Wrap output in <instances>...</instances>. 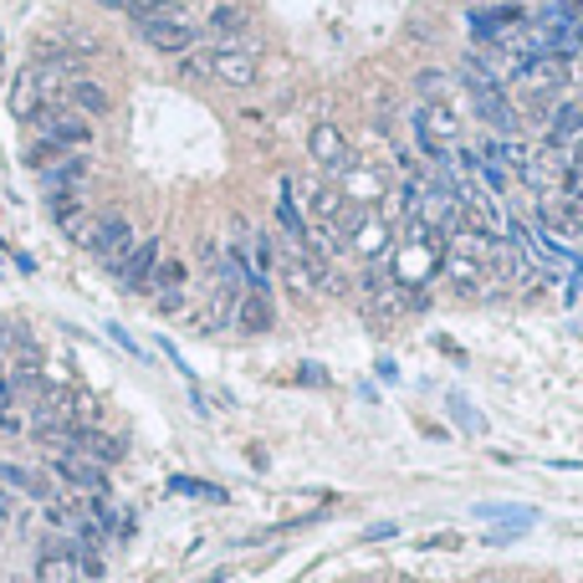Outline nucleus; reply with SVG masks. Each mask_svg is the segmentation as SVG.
I'll list each match as a JSON object with an SVG mask.
<instances>
[{"label":"nucleus","instance_id":"obj_16","mask_svg":"<svg viewBox=\"0 0 583 583\" xmlns=\"http://www.w3.org/2000/svg\"><path fill=\"white\" fill-rule=\"evenodd\" d=\"M236 323L246 333H267L271 328V298H267V292H246L240 307H236Z\"/></svg>","mask_w":583,"mask_h":583},{"label":"nucleus","instance_id":"obj_21","mask_svg":"<svg viewBox=\"0 0 583 583\" xmlns=\"http://www.w3.org/2000/svg\"><path fill=\"white\" fill-rule=\"evenodd\" d=\"M180 72L184 77H194V82H200V77H210V52H184V61H180Z\"/></svg>","mask_w":583,"mask_h":583},{"label":"nucleus","instance_id":"obj_5","mask_svg":"<svg viewBox=\"0 0 583 583\" xmlns=\"http://www.w3.org/2000/svg\"><path fill=\"white\" fill-rule=\"evenodd\" d=\"M210 82L251 88L256 82V52H246V46H215V52H210Z\"/></svg>","mask_w":583,"mask_h":583},{"label":"nucleus","instance_id":"obj_2","mask_svg":"<svg viewBox=\"0 0 583 583\" xmlns=\"http://www.w3.org/2000/svg\"><path fill=\"white\" fill-rule=\"evenodd\" d=\"M435 256H440V246H435V231L425 221L410 225V240L400 246V256H394V282L400 287H415L430 277L435 267Z\"/></svg>","mask_w":583,"mask_h":583},{"label":"nucleus","instance_id":"obj_22","mask_svg":"<svg viewBox=\"0 0 583 583\" xmlns=\"http://www.w3.org/2000/svg\"><path fill=\"white\" fill-rule=\"evenodd\" d=\"M0 523H21V512H15V496L0 492Z\"/></svg>","mask_w":583,"mask_h":583},{"label":"nucleus","instance_id":"obj_8","mask_svg":"<svg viewBox=\"0 0 583 583\" xmlns=\"http://www.w3.org/2000/svg\"><path fill=\"white\" fill-rule=\"evenodd\" d=\"M52 471H57V481H67L72 492H88V496H103L108 492V477H103V466L88 461V456H57L52 461Z\"/></svg>","mask_w":583,"mask_h":583},{"label":"nucleus","instance_id":"obj_3","mask_svg":"<svg viewBox=\"0 0 583 583\" xmlns=\"http://www.w3.org/2000/svg\"><path fill=\"white\" fill-rule=\"evenodd\" d=\"M36 128H42V138H52V144H61V149H82V144H92V123L77 113V108H36Z\"/></svg>","mask_w":583,"mask_h":583},{"label":"nucleus","instance_id":"obj_9","mask_svg":"<svg viewBox=\"0 0 583 583\" xmlns=\"http://www.w3.org/2000/svg\"><path fill=\"white\" fill-rule=\"evenodd\" d=\"M123 440L119 435H108V430H98V425H77V456H88V461H98V466H113V461H123Z\"/></svg>","mask_w":583,"mask_h":583},{"label":"nucleus","instance_id":"obj_24","mask_svg":"<svg viewBox=\"0 0 583 583\" xmlns=\"http://www.w3.org/2000/svg\"><path fill=\"white\" fill-rule=\"evenodd\" d=\"M98 5H113V11H128L134 0H98Z\"/></svg>","mask_w":583,"mask_h":583},{"label":"nucleus","instance_id":"obj_10","mask_svg":"<svg viewBox=\"0 0 583 583\" xmlns=\"http://www.w3.org/2000/svg\"><path fill=\"white\" fill-rule=\"evenodd\" d=\"M313 159L317 165H328V169H338V175L354 169V159H348V149H344V134H338L333 123H317L313 128Z\"/></svg>","mask_w":583,"mask_h":583},{"label":"nucleus","instance_id":"obj_7","mask_svg":"<svg viewBox=\"0 0 583 583\" xmlns=\"http://www.w3.org/2000/svg\"><path fill=\"white\" fill-rule=\"evenodd\" d=\"M134 26L154 52H169V57H184V52L200 42V31H194L190 21H134Z\"/></svg>","mask_w":583,"mask_h":583},{"label":"nucleus","instance_id":"obj_15","mask_svg":"<svg viewBox=\"0 0 583 583\" xmlns=\"http://www.w3.org/2000/svg\"><path fill=\"white\" fill-rule=\"evenodd\" d=\"M36 175H42L52 190H67V184H77L82 175H88V159H77V154L67 149V154H57V159H52L46 169H36Z\"/></svg>","mask_w":583,"mask_h":583},{"label":"nucleus","instance_id":"obj_19","mask_svg":"<svg viewBox=\"0 0 583 583\" xmlns=\"http://www.w3.org/2000/svg\"><path fill=\"white\" fill-rule=\"evenodd\" d=\"M210 31L215 36H236V31H246V11L240 5H221V11L210 15Z\"/></svg>","mask_w":583,"mask_h":583},{"label":"nucleus","instance_id":"obj_12","mask_svg":"<svg viewBox=\"0 0 583 583\" xmlns=\"http://www.w3.org/2000/svg\"><path fill=\"white\" fill-rule=\"evenodd\" d=\"M0 486L15 496H36V502H52V486H46L42 471H26V466H11L0 461Z\"/></svg>","mask_w":583,"mask_h":583},{"label":"nucleus","instance_id":"obj_4","mask_svg":"<svg viewBox=\"0 0 583 583\" xmlns=\"http://www.w3.org/2000/svg\"><path fill=\"white\" fill-rule=\"evenodd\" d=\"M517 175H523V180L532 184V190H538L542 200H553V194L563 190V184H569L573 169L563 165V159H558L553 144H542V149H527V159H523V169H517Z\"/></svg>","mask_w":583,"mask_h":583},{"label":"nucleus","instance_id":"obj_20","mask_svg":"<svg viewBox=\"0 0 583 583\" xmlns=\"http://www.w3.org/2000/svg\"><path fill=\"white\" fill-rule=\"evenodd\" d=\"M154 287H159V292H184V261H165V256H159Z\"/></svg>","mask_w":583,"mask_h":583},{"label":"nucleus","instance_id":"obj_13","mask_svg":"<svg viewBox=\"0 0 583 583\" xmlns=\"http://www.w3.org/2000/svg\"><path fill=\"white\" fill-rule=\"evenodd\" d=\"M419 98L425 103H440V108H456L461 113V82L456 77H446V72H419Z\"/></svg>","mask_w":583,"mask_h":583},{"label":"nucleus","instance_id":"obj_1","mask_svg":"<svg viewBox=\"0 0 583 583\" xmlns=\"http://www.w3.org/2000/svg\"><path fill=\"white\" fill-rule=\"evenodd\" d=\"M72 240L82 246V251L98 256L103 267H113V271H119L123 256L134 251V231H128V221H123V215H88V221H82V231H77Z\"/></svg>","mask_w":583,"mask_h":583},{"label":"nucleus","instance_id":"obj_17","mask_svg":"<svg viewBox=\"0 0 583 583\" xmlns=\"http://www.w3.org/2000/svg\"><path fill=\"white\" fill-rule=\"evenodd\" d=\"M11 108H15V119H36V108H42V88H36V67H26V72L15 77Z\"/></svg>","mask_w":583,"mask_h":583},{"label":"nucleus","instance_id":"obj_25","mask_svg":"<svg viewBox=\"0 0 583 583\" xmlns=\"http://www.w3.org/2000/svg\"><path fill=\"white\" fill-rule=\"evenodd\" d=\"M477 583H496V579H492V573H481V579H477Z\"/></svg>","mask_w":583,"mask_h":583},{"label":"nucleus","instance_id":"obj_18","mask_svg":"<svg viewBox=\"0 0 583 583\" xmlns=\"http://www.w3.org/2000/svg\"><path fill=\"white\" fill-rule=\"evenodd\" d=\"M277 221H282V231H287V240H292V246H302V240H307V225H302V215H298L292 184H282V200H277Z\"/></svg>","mask_w":583,"mask_h":583},{"label":"nucleus","instance_id":"obj_11","mask_svg":"<svg viewBox=\"0 0 583 583\" xmlns=\"http://www.w3.org/2000/svg\"><path fill=\"white\" fill-rule=\"evenodd\" d=\"M67 103H72L82 119H103L108 108H113V98H108L92 77H72V82H67Z\"/></svg>","mask_w":583,"mask_h":583},{"label":"nucleus","instance_id":"obj_14","mask_svg":"<svg viewBox=\"0 0 583 583\" xmlns=\"http://www.w3.org/2000/svg\"><path fill=\"white\" fill-rule=\"evenodd\" d=\"M36 583H77V553L46 548V553L36 558Z\"/></svg>","mask_w":583,"mask_h":583},{"label":"nucleus","instance_id":"obj_23","mask_svg":"<svg viewBox=\"0 0 583 583\" xmlns=\"http://www.w3.org/2000/svg\"><path fill=\"white\" fill-rule=\"evenodd\" d=\"M108 333H113V344H123V348H128V354H138V359H144V348H138L134 338H128V333L119 328V323H113V328H108Z\"/></svg>","mask_w":583,"mask_h":583},{"label":"nucleus","instance_id":"obj_6","mask_svg":"<svg viewBox=\"0 0 583 583\" xmlns=\"http://www.w3.org/2000/svg\"><path fill=\"white\" fill-rule=\"evenodd\" d=\"M154 267H159V236L134 240V251L119 261V287H123V292H149Z\"/></svg>","mask_w":583,"mask_h":583}]
</instances>
